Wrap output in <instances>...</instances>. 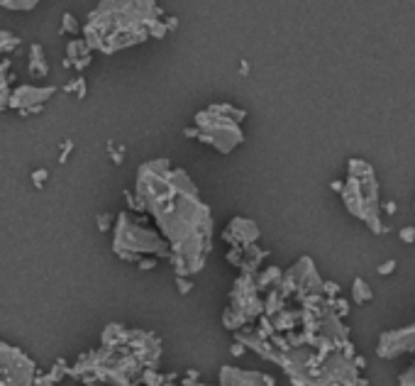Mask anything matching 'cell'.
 <instances>
[{
    "label": "cell",
    "instance_id": "obj_1",
    "mask_svg": "<svg viewBox=\"0 0 415 386\" xmlns=\"http://www.w3.org/2000/svg\"><path fill=\"white\" fill-rule=\"evenodd\" d=\"M137 198L164 228L176 269L198 272L210 250V215L191 179L169 162H149L137 172Z\"/></svg>",
    "mask_w": 415,
    "mask_h": 386
},
{
    "label": "cell",
    "instance_id": "obj_2",
    "mask_svg": "<svg viewBox=\"0 0 415 386\" xmlns=\"http://www.w3.org/2000/svg\"><path fill=\"white\" fill-rule=\"evenodd\" d=\"M166 32L169 27L162 22V8L154 0H101L88 15L83 42L88 49L113 54L149 37H164Z\"/></svg>",
    "mask_w": 415,
    "mask_h": 386
},
{
    "label": "cell",
    "instance_id": "obj_3",
    "mask_svg": "<svg viewBox=\"0 0 415 386\" xmlns=\"http://www.w3.org/2000/svg\"><path fill=\"white\" fill-rule=\"evenodd\" d=\"M342 201L354 218L364 220V225H369L374 233H384L379 186H376L374 172L367 162H359V159L350 162V174H347L345 189H342Z\"/></svg>",
    "mask_w": 415,
    "mask_h": 386
},
{
    "label": "cell",
    "instance_id": "obj_4",
    "mask_svg": "<svg viewBox=\"0 0 415 386\" xmlns=\"http://www.w3.org/2000/svg\"><path fill=\"white\" fill-rule=\"evenodd\" d=\"M242 110H235L232 106H210L208 110L196 115L198 130H186L188 137H201L203 142L213 145L215 150L228 154L232 147H237L245 135L237 120H242Z\"/></svg>",
    "mask_w": 415,
    "mask_h": 386
},
{
    "label": "cell",
    "instance_id": "obj_5",
    "mask_svg": "<svg viewBox=\"0 0 415 386\" xmlns=\"http://www.w3.org/2000/svg\"><path fill=\"white\" fill-rule=\"evenodd\" d=\"M32 365L18 350L0 345V386H30Z\"/></svg>",
    "mask_w": 415,
    "mask_h": 386
},
{
    "label": "cell",
    "instance_id": "obj_6",
    "mask_svg": "<svg viewBox=\"0 0 415 386\" xmlns=\"http://www.w3.org/2000/svg\"><path fill=\"white\" fill-rule=\"evenodd\" d=\"M379 357L394 360L403 352H415V323L401 330H391V333H381L379 347H376Z\"/></svg>",
    "mask_w": 415,
    "mask_h": 386
},
{
    "label": "cell",
    "instance_id": "obj_7",
    "mask_svg": "<svg viewBox=\"0 0 415 386\" xmlns=\"http://www.w3.org/2000/svg\"><path fill=\"white\" fill-rule=\"evenodd\" d=\"M223 386H274L269 377L254 372H237V369H225Z\"/></svg>",
    "mask_w": 415,
    "mask_h": 386
},
{
    "label": "cell",
    "instance_id": "obj_8",
    "mask_svg": "<svg viewBox=\"0 0 415 386\" xmlns=\"http://www.w3.org/2000/svg\"><path fill=\"white\" fill-rule=\"evenodd\" d=\"M230 233H237V237L232 240V242H235V247H237V242H240L242 247H247V245H252V242L259 237L257 225L249 223V220H232Z\"/></svg>",
    "mask_w": 415,
    "mask_h": 386
},
{
    "label": "cell",
    "instance_id": "obj_9",
    "mask_svg": "<svg viewBox=\"0 0 415 386\" xmlns=\"http://www.w3.org/2000/svg\"><path fill=\"white\" fill-rule=\"evenodd\" d=\"M30 74L35 76V79H40V76H47V74H49V69H47V62H44V54H42V47H40V44H32Z\"/></svg>",
    "mask_w": 415,
    "mask_h": 386
},
{
    "label": "cell",
    "instance_id": "obj_10",
    "mask_svg": "<svg viewBox=\"0 0 415 386\" xmlns=\"http://www.w3.org/2000/svg\"><path fill=\"white\" fill-rule=\"evenodd\" d=\"M352 296H354V303H369L374 299L372 289H369V284L364 279H354L352 284Z\"/></svg>",
    "mask_w": 415,
    "mask_h": 386
},
{
    "label": "cell",
    "instance_id": "obj_11",
    "mask_svg": "<svg viewBox=\"0 0 415 386\" xmlns=\"http://www.w3.org/2000/svg\"><path fill=\"white\" fill-rule=\"evenodd\" d=\"M66 54H69V62H79V59H86L91 57V49H88V44L83 40H74L69 44V49H66Z\"/></svg>",
    "mask_w": 415,
    "mask_h": 386
},
{
    "label": "cell",
    "instance_id": "obj_12",
    "mask_svg": "<svg viewBox=\"0 0 415 386\" xmlns=\"http://www.w3.org/2000/svg\"><path fill=\"white\" fill-rule=\"evenodd\" d=\"M10 62H3L0 64V110L8 106V98H10V91H8V84L13 81V76H5V71H8Z\"/></svg>",
    "mask_w": 415,
    "mask_h": 386
},
{
    "label": "cell",
    "instance_id": "obj_13",
    "mask_svg": "<svg viewBox=\"0 0 415 386\" xmlns=\"http://www.w3.org/2000/svg\"><path fill=\"white\" fill-rule=\"evenodd\" d=\"M40 0H0V5L8 10H32Z\"/></svg>",
    "mask_w": 415,
    "mask_h": 386
},
{
    "label": "cell",
    "instance_id": "obj_14",
    "mask_svg": "<svg viewBox=\"0 0 415 386\" xmlns=\"http://www.w3.org/2000/svg\"><path fill=\"white\" fill-rule=\"evenodd\" d=\"M20 44V37L10 35V32H0V52H13L15 47Z\"/></svg>",
    "mask_w": 415,
    "mask_h": 386
},
{
    "label": "cell",
    "instance_id": "obj_15",
    "mask_svg": "<svg viewBox=\"0 0 415 386\" xmlns=\"http://www.w3.org/2000/svg\"><path fill=\"white\" fill-rule=\"evenodd\" d=\"M62 32H71V35H79L81 32V25L76 22V18L71 13L64 15V25H62Z\"/></svg>",
    "mask_w": 415,
    "mask_h": 386
},
{
    "label": "cell",
    "instance_id": "obj_16",
    "mask_svg": "<svg viewBox=\"0 0 415 386\" xmlns=\"http://www.w3.org/2000/svg\"><path fill=\"white\" fill-rule=\"evenodd\" d=\"M398 384L401 386H415V365H411L406 369V372L398 377Z\"/></svg>",
    "mask_w": 415,
    "mask_h": 386
},
{
    "label": "cell",
    "instance_id": "obj_17",
    "mask_svg": "<svg viewBox=\"0 0 415 386\" xmlns=\"http://www.w3.org/2000/svg\"><path fill=\"white\" fill-rule=\"evenodd\" d=\"M64 91H66V93L76 91V93H79V98H83V96H86V81H83L81 76H79V79H76L74 84H69V86H66Z\"/></svg>",
    "mask_w": 415,
    "mask_h": 386
},
{
    "label": "cell",
    "instance_id": "obj_18",
    "mask_svg": "<svg viewBox=\"0 0 415 386\" xmlns=\"http://www.w3.org/2000/svg\"><path fill=\"white\" fill-rule=\"evenodd\" d=\"M401 237L406 242H415V228H406V230H401Z\"/></svg>",
    "mask_w": 415,
    "mask_h": 386
},
{
    "label": "cell",
    "instance_id": "obj_19",
    "mask_svg": "<svg viewBox=\"0 0 415 386\" xmlns=\"http://www.w3.org/2000/svg\"><path fill=\"white\" fill-rule=\"evenodd\" d=\"M396 269V262H386V264H381L379 267V274H391Z\"/></svg>",
    "mask_w": 415,
    "mask_h": 386
},
{
    "label": "cell",
    "instance_id": "obj_20",
    "mask_svg": "<svg viewBox=\"0 0 415 386\" xmlns=\"http://www.w3.org/2000/svg\"><path fill=\"white\" fill-rule=\"evenodd\" d=\"M110 215H103V218H98V228H101V230H108L110 228Z\"/></svg>",
    "mask_w": 415,
    "mask_h": 386
},
{
    "label": "cell",
    "instance_id": "obj_21",
    "mask_svg": "<svg viewBox=\"0 0 415 386\" xmlns=\"http://www.w3.org/2000/svg\"><path fill=\"white\" fill-rule=\"evenodd\" d=\"M44 179H47V172H44V169H42V172H35V184L37 186H40Z\"/></svg>",
    "mask_w": 415,
    "mask_h": 386
}]
</instances>
